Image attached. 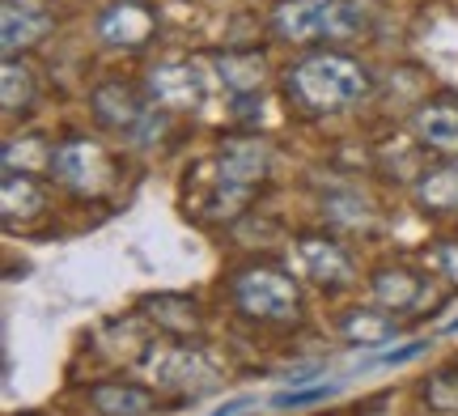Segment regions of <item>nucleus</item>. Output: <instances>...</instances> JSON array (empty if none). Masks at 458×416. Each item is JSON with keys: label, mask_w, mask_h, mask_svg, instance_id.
<instances>
[{"label": "nucleus", "mask_w": 458, "mask_h": 416, "mask_svg": "<svg viewBox=\"0 0 458 416\" xmlns=\"http://www.w3.org/2000/svg\"><path fill=\"white\" fill-rule=\"evenodd\" d=\"M272 174V145L263 136L233 132L216 145L213 162L199 174L196 196L187 200V213L199 216L204 225H225L246 213V204L255 200V191Z\"/></svg>", "instance_id": "obj_1"}, {"label": "nucleus", "mask_w": 458, "mask_h": 416, "mask_svg": "<svg viewBox=\"0 0 458 416\" xmlns=\"http://www.w3.org/2000/svg\"><path fill=\"white\" fill-rule=\"evenodd\" d=\"M374 94V72L357 55L344 51H310L284 68V98L301 115H340Z\"/></svg>", "instance_id": "obj_2"}, {"label": "nucleus", "mask_w": 458, "mask_h": 416, "mask_svg": "<svg viewBox=\"0 0 458 416\" xmlns=\"http://www.w3.org/2000/svg\"><path fill=\"white\" fill-rule=\"evenodd\" d=\"M225 293L229 306L255 327H293V323H301V310H306L293 272L267 264V259H250V264L233 267Z\"/></svg>", "instance_id": "obj_3"}, {"label": "nucleus", "mask_w": 458, "mask_h": 416, "mask_svg": "<svg viewBox=\"0 0 458 416\" xmlns=\"http://www.w3.org/2000/svg\"><path fill=\"white\" fill-rule=\"evenodd\" d=\"M276 38L293 47H318V43H348L365 30V17L348 0H280L272 9Z\"/></svg>", "instance_id": "obj_4"}, {"label": "nucleus", "mask_w": 458, "mask_h": 416, "mask_svg": "<svg viewBox=\"0 0 458 416\" xmlns=\"http://www.w3.org/2000/svg\"><path fill=\"white\" fill-rule=\"evenodd\" d=\"M55 183L72 191V196H81V200H102L114 183H119V166H114V157L106 145L98 140H89V136H68L55 145Z\"/></svg>", "instance_id": "obj_5"}, {"label": "nucleus", "mask_w": 458, "mask_h": 416, "mask_svg": "<svg viewBox=\"0 0 458 416\" xmlns=\"http://www.w3.org/2000/svg\"><path fill=\"white\" fill-rule=\"evenodd\" d=\"M140 366L148 369V378L162 386V391H182V395H199L216 383V366L208 361V352L191 344V340H179V344H162L153 340V349L145 352Z\"/></svg>", "instance_id": "obj_6"}, {"label": "nucleus", "mask_w": 458, "mask_h": 416, "mask_svg": "<svg viewBox=\"0 0 458 416\" xmlns=\"http://www.w3.org/2000/svg\"><path fill=\"white\" fill-rule=\"evenodd\" d=\"M297 264L323 293H344L357 284V264L340 238L331 233H301L297 238Z\"/></svg>", "instance_id": "obj_7"}, {"label": "nucleus", "mask_w": 458, "mask_h": 416, "mask_svg": "<svg viewBox=\"0 0 458 416\" xmlns=\"http://www.w3.org/2000/svg\"><path fill=\"white\" fill-rule=\"evenodd\" d=\"M162 30L148 0H111L98 13V38L111 51H145Z\"/></svg>", "instance_id": "obj_8"}, {"label": "nucleus", "mask_w": 458, "mask_h": 416, "mask_svg": "<svg viewBox=\"0 0 458 416\" xmlns=\"http://www.w3.org/2000/svg\"><path fill=\"white\" fill-rule=\"evenodd\" d=\"M89 111L98 119V128L106 132H119V136H131L145 128V119L153 115V102L140 94V85L131 81H102L94 94H89Z\"/></svg>", "instance_id": "obj_9"}, {"label": "nucleus", "mask_w": 458, "mask_h": 416, "mask_svg": "<svg viewBox=\"0 0 458 416\" xmlns=\"http://www.w3.org/2000/svg\"><path fill=\"white\" fill-rule=\"evenodd\" d=\"M145 89L148 102L162 111H196L204 102V72L191 60H165V64L148 68Z\"/></svg>", "instance_id": "obj_10"}, {"label": "nucleus", "mask_w": 458, "mask_h": 416, "mask_svg": "<svg viewBox=\"0 0 458 416\" xmlns=\"http://www.w3.org/2000/svg\"><path fill=\"white\" fill-rule=\"evenodd\" d=\"M411 136H416L420 149L458 162V102L445 98V94L420 102L416 115H411Z\"/></svg>", "instance_id": "obj_11"}, {"label": "nucleus", "mask_w": 458, "mask_h": 416, "mask_svg": "<svg viewBox=\"0 0 458 416\" xmlns=\"http://www.w3.org/2000/svg\"><path fill=\"white\" fill-rule=\"evenodd\" d=\"M51 26H55V17H51L43 4H30V0H4V9H0V47H4V55L30 51L47 38Z\"/></svg>", "instance_id": "obj_12"}, {"label": "nucleus", "mask_w": 458, "mask_h": 416, "mask_svg": "<svg viewBox=\"0 0 458 416\" xmlns=\"http://www.w3.org/2000/svg\"><path fill=\"white\" fill-rule=\"evenodd\" d=\"M140 315L170 340H191L204 332V310L191 293H153L140 301Z\"/></svg>", "instance_id": "obj_13"}, {"label": "nucleus", "mask_w": 458, "mask_h": 416, "mask_svg": "<svg viewBox=\"0 0 458 416\" xmlns=\"http://www.w3.org/2000/svg\"><path fill=\"white\" fill-rule=\"evenodd\" d=\"M43 213H47V187H43V179H34V174H4V183H0V216H4V225L17 230V225L38 221Z\"/></svg>", "instance_id": "obj_14"}, {"label": "nucleus", "mask_w": 458, "mask_h": 416, "mask_svg": "<svg viewBox=\"0 0 458 416\" xmlns=\"http://www.w3.org/2000/svg\"><path fill=\"white\" fill-rule=\"evenodd\" d=\"M416 208L425 216H450L458 213V162L442 157V166H425L411 183Z\"/></svg>", "instance_id": "obj_15"}, {"label": "nucleus", "mask_w": 458, "mask_h": 416, "mask_svg": "<svg viewBox=\"0 0 458 416\" xmlns=\"http://www.w3.org/2000/svg\"><path fill=\"white\" fill-rule=\"evenodd\" d=\"M369 293H374V301L382 310H411V306H420V298H425V276L416 267L382 264L369 276Z\"/></svg>", "instance_id": "obj_16"}, {"label": "nucleus", "mask_w": 458, "mask_h": 416, "mask_svg": "<svg viewBox=\"0 0 458 416\" xmlns=\"http://www.w3.org/2000/svg\"><path fill=\"white\" fill-rule=\"evenodd\" d=\"M216 81L225 85L233 98H246V94H259L263 85H267V55L255 47L246 51H225V55H216Z\"/></svg>", "instance_id": "obj_17"}, {"label": "nucleus", "mask_w": 458, "mask_h": 416, "mask_svg": "<svg viewBox=\"0 0 458 416\" xmlns=\"http://www.w3.org/2000/svg\"><path fill=\"white\" fill-rule=\"evenodd\" d=\"M85 400L98 416H145L153 408V391L140 383H123V378H102L85 391Z\"/></svg>", "instance_id": "obj_18"}, {"label": "nucleus", "mask_w": 458, "mask_h": 416, "mask_svg": "<svg viewBox=\"0 0 458 416\" xmlns=\"http://www.w3.org/2000/svg\"><path fill=\"white\" fill-rule=\"evenodd\" d=\"M399 315L394 310H382V306H357L340 318V332L348 344H360V349H377V344H391L399 335Z\"/></svg>", "instance_id": "obj_19"}, {"label": "nucleus", "mask_w": 458, "mask_h": 416, "mask_svg": "<svg viewBox=\"0 0 458 416\" xmlns=\"http://www.w3.org/2000/svg\"><path fill=\"white\" fill-rule=\"evenodd\" d=\"M0 162H4V174H34V179H43V174H51V166H55V145L38 132L9 136Z\"/></svg>", "instance_id": "obj_20"}, {"label": "nucleus", "mask_w": 458, "mask_h": 416, "mask_svg": "<svg viewBox=\"0 0 458 416\" xmlns=\"http://www.w3.org/2000/svg\"><path fill=\"white\" fill-rule=\"evenodd\" d=\"M0 98H4V111H9V115L30 111L34 98H38V72H34L26 60L4 55V68H0Z\"/></svg>", "instance_id": "obj_21"}, {"label": "nucleus", "mask_w": 458, "mask_h": 416, "mask_svg": "<svg viewBox=\"0 0 458 416\" xmlns=\"http://www.w3.org/2000/svg\"><path fill=\"white\" fill-rule=\"evenodd\" d=\"M323 213H327L331 225H344V230H369L374 225V208L360 191H340V196H327L323 200Z\"/></svg>", "instance_id": "obj_22"}, {"label": "nucleus", "mask_w": 458, "mask_h": 416, "mask_svg": "<svg viewBox=\"0 0 458 416\" xmlns=\"http://www.w3.org/2000/svg\"><path fill=\"white\" fill-rule=\"evenodd\" d=\"M420 395H425V403L433 408V412L458 416V361L433 369V374H428V383L420 386Z\"/></svg>", "instance_id": "obj_23"}, {"label": "nucleus", "mask_w": 458, "mask_h": 416, "mask_svg": "<svg viewBox=\"0 0 458 416\" xmlns=\"http://www.w3.org/2000/svg\"><path fill=\"white\" fill-rule=\"evenodd\" d=\"M428 259H433V267H437V276H445L450 284H458V238H442Z\"/></svg>", "instance_id": "obj_24"}, {"label": "nucleus", "mask_w": 458, "mask_h": 416, "mask_svg": "<svg viewBox=\"0 0 458 416\" xmlns=\"http://www.w3.org/2000/svg\"><path fill=\"white\" fill-rule=\"evenodd\" d=\"M335 386H306V391H284V395H276V408H301V403H318V400H327Z\"/></svg>", "instance_id": "obj_25"}, {"label": "nucleus", "mask_w": 458, "mask_h": 416, "mask_svg": "<svg viewBox=\"0 0 458 416\" xmlns=\"http://www.w3.org/2000/svg\"><path fill=\"white\" fill-rule=\"evenodd\" d=\"M428 349V340H411L408 349H391V352H382L377 361H386V366H399V361H411L416 352H425Z\"/></svg>", "instance_id": "obj_26"}, {"label": "nucleus", "mask_w": 458, "mask_h": 416, "mask_svg": "<svg viewBox=\"0 0 458 416\" xmlns=\"http://www.w3.org/2000/svg\"><path fill=\"white\" fill-rule=\"evenodd\" d=\"M445 332H458V318H454V323H445Z\"/></svg>", "instance_id": "obj_27"}]
</instances>
